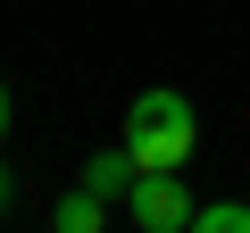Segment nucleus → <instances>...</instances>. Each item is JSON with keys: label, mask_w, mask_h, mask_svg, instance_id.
Segmentation results:
<instances>
[{"label": "nucleus", "mask_w": 250, "mask_h": 233, "mask_svg": "<svg viewBox=\"0 0 250 233\" xmlns=\"http://www.w3.org/2000/svg\"><path fill=\"white\" fill-rule=\"evenodd\" d=\"M125 150H134L142 175H175L192 150H200V116L184 92H142L134 108H125Z\"/></svg>", "instance_id": "f257e3e1"}, {"label": "nucleus", "mask_w": 250, "mask_h": 233, "mask_svg": "<svg viewBox=\"0 0 250 233\" xmlns=\"http://www.w3.org/2000/svg\"><path fill=\"white\" fill-rule=\"evenodd\" d=\"M125 200H134V225L142 233H192V192H184V175H134V192H125Z\"/></svg>", "instance_id": "f03ea898"}, {"label": "nucleus", "mask_w": 250, "mask_h": 233, "mask_svg": "<svg viewBox=\"0 0 250 233\" xmlns=\"http://www.w3.org/2000/svg\"><path fill=\"white\" fill-rule=\"evenodd\" d=\"M134 175H142V167H134V150L117 142V150H100V158L83 167V192H100V200H117V192H134Z\"/></svg>", "instance_id": "7ed1b4c3"}, {"label": "nucleus", "mask_w": 250, "mask_h": 233, "mask_svg": "<svg viewBox=\"0 0 250 233\" xmlns=\"http://www.w3.org/2000/svg\"><path fill=\"white\" fill-rule=\"evenodd\" d=\"M100 208H108V200H100V192H83V183H75V192H67V200H59V233H100Z\"/></svg>", "instance_id": "20e7f679"}, {"label": "nucleus", "mask_w": 250, "mask_h": 233, "mask_svg": "<svg viewBox=\"0 0 250 233\" xmlns=\"http://www.w3.org/2000/svg\"><path fill=\"white\" fill-rule=\"evenodd\" d=\"M192 233H250V208H242V200H217V208L192 216Z\"/></svg>", "instance_id": "39448f33"}, {"label": "nucleus", "mask_w": 250, "mask_h": 233, "mask_svg": "<svg viewBox=\"0 0 250 233\" xmlns=\"http://www.w3.org/2000/svg\"><path fill=\"white\" fill-rule=\"evenodd\" d=\"M9 116H17V108H9V83H0V142H9Z\"/></svg>", "instance_id": "423d86ee"}, {"label": "nucleus", "mask_w": 250, "mask_h": 233, "mask_svg": "<svg viewBox=\"0 0 250 233\" xmlns=\"http://www.w3.org/2000/svg\"><path fill=\"white\" fill-rule=\"evenodd\" d=\"M0 208H9V167H0Z\"/></svg>", "instance_id": "0eeeda50"}, {"label": "nucleus", "mask_w": 250, "mask_h": 233, "mask_svg": "<svg viewBox=\"0 0 250 233\" xmlns=\"http://www.w3.org/2000/svg\"><path fill=\"white\" fill-rule=\"evenodd\" d=\"M50 233H59V225H50Z\"/></svg>", "instance_id": "6e6552de"}]
</instances>
